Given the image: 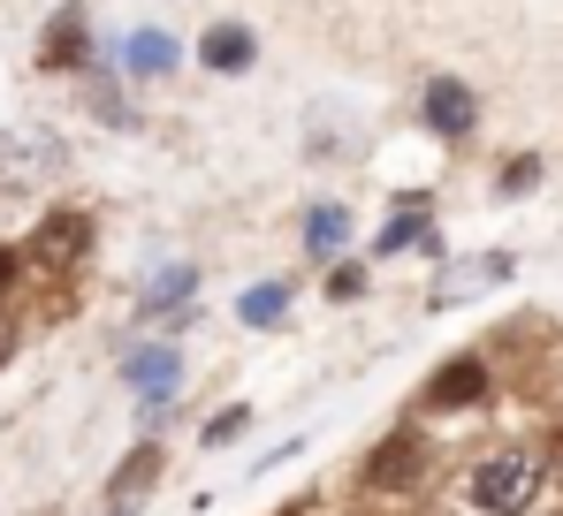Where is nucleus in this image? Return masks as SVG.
Masks as SVG:
<instances>
[{
	"label": "nucleus",
	"mask_w": 563,
	"mask_h": 516,
	"mask_svg": "<svg viewBox=\"0 0 563 516\" xmlns=\"http://www.w3.org/2000/svg\"><path fill=\"white\" fill-rule=\"evenodd\" d=\"M541 486H549V456L526 448V440H495V448H479L465 463L457 494H465L472 516H533Z\"/></svg>",
	"instance_id": "obj_1"
},
{
	"label": "nucleus",
	"mask_w": 563,
	"mask_h": 516,
	"mask_svg": "<svg viewBox=\"0 0 563 516\" xmlns=\"http://www.w3.org/2000/svg\"><path fill=\"white\" fill-rule=\"evenodd\" d=\"M92 213L85 205H46L38 213V228L15 244L23 251V273H46V281H62V273H77L85 258H92Z\"/></svg>",
	"instance_id": "obj_2"
},
{
	"label": "nucleus",
	"mask_w": 563,
	"mask_h": 516,
	"mask_svg": "<svg viewBox=\"0 0 563 516\" xmlns=\"http://www.w3.org/2000/svg\"><path fill=\"white\" fill-rule=\"evenodd\" d=\"M69 175V137L54 122H15L0 130V190H46Z\"/></svg>",
	"instance_id": "obj_3"
},
{
	"label": "nucleus",
	"mask_w": 563,
	"mask_h": 516,
	"mask_svg": "<svg viewBox=\"0 0 563 516\" xmlns=\"http://www.w3.org/2000/svg\"><path fill=\"white\" fill-rule=\"evenodd\" d=\"M427 463H434V448L419 440V426H396L374 456L358 463V486H366V494H411V486L427 479Z\"/></svg>",
	"instance_id": "obj_4"
},
{
	"label": "nucleus",
	"mask_w": 563,
	"mask_h": 516,
	"mask_svg": "<svg viewBox=\"0 0 563 516\" xmlns=\"http://www.w3.org/2000/svg\"><path fill=\"white\" fill-rule=\"evenodd\" d=\"M122 388H130L145 411H168L176 388H184V349L176 343H130L122 349Z\"/></svg>",
	"instance_id": "obj_5"
},
{
	"label": "nucleus",
	"mask_w": 563,
	"mask_h": 516,
	"mask_svg": "<svg viewBox=\"0 0 563 516\" xmlns=\"http://www.w3.org/2000/svg\"><path fill=\"white\" fill-rule=\"evenodd\" d=\"M487 388H495V364H487L479 349H465V357H450V364H434V372H427V388H419V411L450 418V411H472Z\"/></svg>",
	"instance_id": "obj_6"
},
{
	"label": "nucleus",
	"mask_w": 563,
	"mask_h": 516,
	"mask_svg": "<svg viewBox=\"0 0 563 516\" xmlns=\"http://www.w3.org/2000/svg\"><path fill=\"white\" fill-rule=\"evenodd\" d=\"M419 122L442 137V145H465L472 130H479V91L465 77H434V85L419 91Z\"/></svg>",
	"instance_id": "obj_7"
},
{
	"label": "nucleus",
	"mask_w": 563,
	"mask_h": 516,
	"mask_svg": "<svg viewBox=\"0 0 563 516\" xmlns=\"http://www.w3.org/2000/svg\"><path fill=\"white\" fill-rule=\"evenodd\" d=\"M92 61V23H85V0H62L38 31V69L62 77V69H85Z\"/></svg>",
	"instance_id": "obj_8"
},
{
	"label": "nucleus",
	"mask_w": 563,
	"mask_h": 516,
	"mask_svg": "<svg viewBox=\"0 0 563 516\" xmlns=\"http://www.w3.org/2000/svg\"><path fill=\"white\" fill-rule=\"evenodd\" d=\"M190 304H198V266H184V258L153 266L145 289H137V319H176V327H190Z\"/></svg>",
	"instance_id": "obj_9"
},
{
	"label": "nucleus",
	"mask_w": 563,
	"mask_h": 516,
	"mask_svg": "<svg viewBox=\"0 0 563 516\" xmlns=\"http://www.w3.org/2000/svg\"><path fill=\"white\" fill-rule=\"evenodd\" d=\"M114 61H122V77H130V85H168V77L184 69V46H176L168 31L137 23V31L122 38V54H114Z\"/></svg>",
	"instance_id": "obj_10"
},
{
	"label": "nucleus",
	"mask_w": 563,
	"mask_h": 516,
	"mask_svg": "<svg viewBox=\"0 0 563 516\" xmlns=\"http://www.w3.org/2000/svg\"><path fill=\"white\" fill-rule=\"evenodd\" d=\"M252 61H260L252 23H206L198 31V69L206 77H252Z\"/></svg>",
	"instance_id": "obj_11"
},
{
	"label": "nucleus",
	"mask_w": 563,
	"mask_h": 516,
	"mask_svg": "<svg viewBox=\"0 0 563 516\" xmlns=\"http://www.w3.org/2000/svg\"><path fill=\"white\" fill-rule=\"evenodd\" d=\"M510 266H518L510 251H479V258H465L457 273H442V281L427 289V304H434V312H450V304H465V296H479V289H503V281H510Z\"/></svg>",
	"instance_id": "obj_12"
},
{
	"label": "nucleus",
	"mask_w": 563,
	"mask_h": 516,
	"mask_svg": "<svg viewBox=\"0 0 563 516\" xmlns=\"http://www.w3.org/2000/svg\"><path fill=\"white\" fill-rule=\"evenodd\" d=\"M161 471H168V448H161V440H137V448L114 463V479H107V509H137Z\"/></svg>",
	"instance_id": "obj_13"
},
{
	"label": "nucleus",
	"mask_w": 563,
	"mask_h": 516,
	"mask_svg": "<svg viewBox=\"0 0 563 516\" xmlns=\"http://www.w3.org/2000/svg\"><path fill=\"white\" fill-rule=\"evenodd\" d=\"M297 236H305V251H312V258H335L343 244H351V205H343V198H312Z\"/></svg>",
	"instance_id": "obj_14"
},
{
	"label": "nucleus",
	"mask_w": 563,
	"mask_h": 516,
	"mask_svg": "<svg viewBox=\"0 0 563 516\" xmlns=\"http://www.w3.org/2000/svg\"><path fill=\"white\" fill-rule=\"evenodd\" d=\"M427 236H434V213L419 198H404V213L374 236V258H396V251H411V244H427Z\"/></svg>",
	"instance_id": "obj_15"
},
{
	"label": "nucleus",
	"mask_w": 563,
	"mask_h": 516,
	"mask_svg": "<svg viewBox=\"0 0 563 516\" xmlns=\"http://www.w3.org/2000/svg\"><path fill=\"white\" fill-rule=\"evenodd\" d=\"M289 296H297L289 281H260V289H244V296H236V319H244V327H282Z\"/></svg>",
	"instance_id": "obj_16"
},
{
	"label": "nucleus",
	"mask_w": 563,
	"mask_h": 516,
	"mask_svg": "<svg viewBox=\"0 0 563 516\" xmlns=\"http://www.w3.org/2000/svg\"><path fill=\"white\" fill-rule=\"evenodd\" d=\"M85 106H92L107 130H130V122H137V106L122 99V85H114V77H92V85H85Z\"/></svg>",
	"instance_id": "obj_17"
},
{
	"label": "nucleus",
	"mask_w": 563,
	"mask_h": 516,
	"mask_svg": "<svg viewBox=\"0 0 563 516\" xmlns=\"http://www.w3.org/2000/svg\"><path fill=\"white\" fill-rule=\"evenodd\" d=\"M244 426H252V403H229V411H213V418L198 426V448H229Z\"/></svg>",
	"instance_id": "obj_18"
},
{
	"label": "nucleus",
	"mask_w": 563,
	"mask_h": 516,
	"mask_svg": "<svg viewBox=\"0 0 563 516\" xmlns=\"http://www.w3.org/2000/svg\"><path fill=\"white\" fill-rule=\"evenodd\" d=\"M366 281H374V273H366V266H351V258H343V266H335V273H328V296H335V304H358V296H366Z\"/></svg>",
	"instance_id": "obj_19"
},
{
	"label": "nucleus",
	"mask_w": 563,
	"mask_h": 516,
	"mask_svg": "<svg viewBox=\"0 0 563 516\" xmlns=\"http://www.w3.org/2000/svg\"><path fill=\"white\" fill-rule=\"evenodd\" d=\"M533 182H541V160H533V153H526V160H510V168L495 175V190H503V198H518V190H533Z\"/></svg>",
	"instance_id": "obj_20"
},
{
	"label": "nucleus",
	"mask_w": 563,
	"mask_h": 516,
	"mask_svg": "<svg viewBox=\"0 0 563 516\" xmlns=\"http://www.w3.org/2000/svg\"><path fill=\"white\" fill-rule=\"evenodd\" d=\"M15 289H23V251L0 244V296H15Z\"/></svg>",
	"instance_id": "obj_21"
},
{
	"label": "nucleus",
	"mask_w": 563,
	"mask_h": 516,
	"mask_svg": "<svg viewBox=\"0 0 563 516\" xmlns=\"http://www.w3.org/2000/svg\"><path fill=\"white\" fill-rule=\"evenodd\" d=\"M15 349H23V335H15V319H8V312H0V372H8V364H15Z\"/></svg>",
	"instance_id": "obj_22"
},
{
	"label": "nucleus",
	"mask_w": 563,
	"mask_h": 516,
	"mask_svg": "<svg viewBox=\"0 0 563 516\" xmlns=\"http://www.w3.org/2000/svg\"><path fill=\"white\" fill-rule=\"evenodd\" d=\"M107 516H137V509H107Z\"/></svg>",
	"instance_id": "obj_23"
},
{
	"label": "nucleus",
	"mask_w": 563,
	"mask_h": 516,
	"mask_svg": "<svg viewBox=\"0 0 563 516\" xmlns=\"http://www.w3.org/2000/svg\"><path fill=\"white\" fill-rule=\"evenodd\" d=\"M289 516H297V502H289Z\"/></svg>",
	"instance_id": "obj_24"
}]
</instances>
